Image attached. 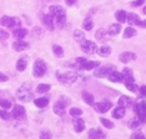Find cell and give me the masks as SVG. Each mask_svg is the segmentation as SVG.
Here are the masks:
<instances>
[{
  "instance_id": "6da1fadb",
  "label": "cell",
  "mask_w": 146,
  "mask_h": 139,
  "mask_svg": "<svg viewBox=\"0 0 146 139\" xmlns=\"http://www.w3.org/2000/svg\"><path fill=\"white\" fill-rule=\"evenodd\" d=\"M54 16L55 19V23H56V26H62L66 21V11L65 9L62 8L61 5H51L50 6V13Z\"/></svg>"
},
{
  "instance_id": "7a4b0ae2",
  "label": "cell",
  "mask_w": 146,
  "mask_h": 139,
  "mask_svg": "<svg viewBox=\"0 0 146 139\" xmlns=\"http://www.w3.org/2000/svg\"><path fill=\"white\" fill-rule=\"evenodd\" d=\"M56 78L58 80L64 85H71L72 83H75L78 80L79 75L75 72H66V73H61V72H56Z\"/></svg>"
},
{
  "instance_id": "3957f363",
  "label": "cell",
  "mask_w": 146,
  "mask_h": 139,
  "mask_svg": "<svg viewBox=\"0 0 146 139\" xmlns=\"http://www.w3.org/2000/svg\"><path fill=\"white\" fill-rule=\"evenodd\" d=\"M48 72V67H46L45 61L42 59H38L35 63H34V68H33V75L35 78H41L44 77Z\"/></svg>"
},
{
  "instance_id": "277c9868",
  "label": "cell",
  "mask_w": 146,
  "mask_h": 139,
  "mask_svg": "<svg viewBox=\"0 0 146 139\" xmlns=\"http://www.w3.org/2000/svg\"><path fill=\"white\" fill-rule=\"evenodd\" d=\"M16 97H18L19 100L24 102V103H28V102L31 100L33 93L26 85H21V87L18 89V92H16Z\"/></svg>"
},
{
  "instance_id": "5b68a950",
  "label": "cell",
  "mask_w": 146,
  "mask_h": 139,
  "mask_svg": "<svg viewBox=\"0 0 146 139\" xmlns=\"http://www.w3.org/2000/svg\"><path fill=\"white\" fill-rule=\"evenodd\" d=\"M135 113L137 114V118L140 119V122L142 124L146 123V102L145 100H139L135 104L134 108Z\"/></svg>"
},
{
  "instance_id": "8992f818",
  "label": "cell",
  "mask_w": 146,
  "mask_h": 139,
  "mask_svg": "<svg viewBox=\"0 0 146 139\" xmlns=\"http://www.w3.org/2000/svg\"><path fill=\"white\" fill-rule=\"evenodd\" d=\"M69 99H65V97H61L60 100H58L54 104V113L58 114L59 117H62L66 113V104L69 103Z\"/></svg>"
},
{
  "instance_id": "52a82bcc",
  "label": "cell",
  "mask_w": 146,
  "mask_h": 139,
  "mask_svg": "<svg viewBox=\"0 0 146 139\" xmlns=\"http://www.w3.org/2000/svg\"><path fill=\"white\" fill-rule=\"evenodd\" d=\"M80 48H81L82 51L86 53V54H94V53L98 51V46H96L95 43L91 41V40H86V39L84 41H81Z\"/></svg>"
},
{
  "instance_id": "ba28073f",
  "label": "cell",
  "mask_w": 146,
  "mask_h": 139,
  "mask_svg": "<svg viewBox=\"0 0 146 139\" xmlns=\"http://www.w3.org/2000/svg\"><path fill=\"white\" fill-rule=\"evenodd\" d=\"M112 70H115V69H114V68H111V67L96 68V69H95V72H94V75H95V77H98V78H108V77H109V74H110Z\"/></svg>"
},
{
  "instance_id": "9c48e42d",
  "label": "cell",
  "mask_w": 146,
  "mask_h": 139,
  "mask_svg": "<svg viewBox=\"0 0 146 139\" xmlns=\"http://www.w3.org/2000/svg\"><path fill=\"white\" fill-rule=\"evenodd\" d=\"M42 23L49 30H54L55 26H56V23H55V19L51 14H45L42 16Z\"/></svg>"
},
{
  "instance_id": "30bf717a",
  "label": "cell",
  "mask_w": 146,
  "mask_h": 139,
  "mask_svg": "<svg viewBox=\"0 0 146 139\" xmlns=\"http://www.w3.org/2000/svg\"><path fill=\"white\" fill-rule=\"evenodd\" d=\"M112 107L111 102H108V100H104L101 103H98V104H94V108L98 113H106Z\"/></svg>"
},
{
  "instance_id": "8fae6325",
  "label": "cell",
  "mask_w": 146,
  "mask_h": 139,
  "mask_svg": "<svg viewBox=\"0 0 146 139\" xmlns=\"http://www.w3.org/2000/svg\"><path fill=\"white\" fill-rule=\"evenodd\" d=\"M95 36H96V40H98L99 43H106L109 39H110V38H109V36H110L109 31L106 30V29H104V28L99 29V30L96 31Z\"/></svg>"
},
{
  "instance_id": "7c38bea8",
  "label": "cell",
  "mask_w": 146,
  "mask_h": 139,
  "mask_svg": "<svg viewBox=\"0 0 146 139\" xmlns=\"http://www.w3.org/2000/svg\"><path fill=\"white\" fill-rule=\"evenodd\" d=\"M89 139H106V135L101 129L95 128L89 130Z\"/></svg>"
},
{
  "instance_id": "4fadbf2b",
  "label": "cell",
  "mask_w": 146,
  "mask_h": 139,
  "mask_svg": "<svg viewBox=\"0 0 146 139\" xmlns=\"http://www.w3.org/2000/svg\"><path fill=\"white\" fill-rule=\"evenodd\" d=\"M135 58H136V55L132 51H124V53H121L120 57H119L120 61L124 63V64H127V63L135 60Z\"/></svg>"
},
{
  "instance_id": "5bb4252c",
  "label": "cell",
  "mask_w": 146,
  "mask_h": 139,
  "mask_svg": "<svg viewBox=\"0 0 146 139\" xmlns=\"http://www.w3.org/2000/svg\"><path fill=\"white\" fill-rule=\"evenodd\" d=\"M25 115V108L23 105H15L13 108V112H11V117L18 119V118H23Z\"/></svg>"
},
{
  "instance_id": "9a60e30c",
  "label": "cell",
  "mask_w": 146,
  "mask_h": 139,
  "mask_svg": "<svg viewBox=\"0 0 146 139\" xmlns=\"http://www.w3.org/2000/svg\"><path fill=\"white\" fill-rule=\"evenodd\" d=\"M28 63H29V58L26 57V55L21 57L18 61H16V70L18 72H24L26 69V67H28Z\"/></svg>"
},
{
  "instance_id": "2e32d148",
  "label": "cell",
  "mask_w": 146,
  "mask_h": 139,
  "mask_svg": "<svg viewBox=\"0 0 146 139\" xmlns=\"http://www.w3.org/2000/svg\"><path fill=\"white\" fill-rule=\"evenodd\" d=\"M121 74H122V79H124L125 84H126V83H134L135 82L134 74H132V70L130 68H125L124 72H122Z\"/></svg>"
},
{
  "instance_id": "e0dca14e",
  "label": "cell",
  "mask_w": 146,
  "mask_h": 139,
  "mask_svg": "<svg viewBox=\"0 0 146 139\" xmlns=\"http://www.w3.org/2000/svg\"><path fill=\"white\" fill-rule=\"evenodd\" d=\"M13 48H14L15 51H23L29 48V43H26L24 40H15L13 43Z\"/></svg>"
},
{
  "instance_id": "ac0fdd59",
  "label": "cell",
  "mask_w": 146,
  "mask_h": 139,
  "mask_svg": "<svg viewBox=\"0 0 146 139\" xmlns=\"http://www.w3.org/2000/svg\"><path fill=\"white\" fill-rule=\"evenodd\" d=\"M108 79L110 82H112V83H121V82H124V79H122V74H121V73H119L117 70H112L110 74H109Z\"/></svg>"
},
{
  "instance_id": "d6986e66",
  "label": "cell",
  "mask_w": 146,
  "mask_h": 139,
  "mask_svg": "<svg viewBox=\"0 0 146 139\" xmlns=\"http://www.w3.org/2000/svg\"><path fill=\"white\" fill-rule=\"evenodd\" d=\"M72 124H74V129H75L76 133H81V132L85 129V122L82 120L81 118H75Z\"/></svg>"
},
{
  "instance_id": "ffe728a7",
  "label": "cell",
  "mask_w": 146,
  "mask_h": 139,
  "mask_svg": "<svg viewBox=\"0 0 146 139\" xmlns=\"http://www.w3.org/2000/svg\"><path fill=\"white\" fill-rule=\"evenodd\" d=\"M131 104H132L131 99L129 97H126V95H122V97L119 99V102H117V105L119 107H121V108H130Z\"/></svg>"
},
{
  "instance_id": "44dd1931",
  "label": "cell",
  "mask_w": 146,
  "mask_h": 139,
  "mask_svg": "<svg viewBox=\"0 0 146 139\" xmlns=\"http://www.w3.org/2000/svg\"><path fill=\"white\" fill-rule=\"evenodd\" d=\"M26 34H28V30L24 28H19V29L13 30V35H14V38H16L18 40H23V38H25Z\"/></svg>"
},
{
  "instance_id": "7402d4cb",
  "label": "cell",
  "mask_w": 146,
  "mask_h": 139,
  "mask_svg": "<svg viewBox=\"0 0 146 139\" xmlns=\"http://www.w3.org/2000/svg\"><path fill=\"white\" fill-rule=\"evenodd\" d=\"M96 53H98L100 57H109V55L111 54V48L108 45H102L100 48H98V51Z\"/></svg>"
},
{
  "instance_id": "603a6c76",
  "label": "cell",
  "mask_w": 146,
  "mask_h": 139,
  "mask_svg": "<svg viewBox=\"0 0 146 139\" xmlns=\"http://www.w3.org/2000/svg\"><path fill=\"white\" fill-rule=\"evenodd\" d=\"M115 18L120 24L121 23H125L126 20H127V13H126L125 10H117L115 13Z\"/></svg>"
},
{
  "instance_id": "cb8c5ba5",
  "label": "cell",
  "mask_w": 146,
  "mask_h": 139,
  "mask_svg": "<svg viewBox=\"0 0 146 139\" xmlns=\"http://www.w3.org/2000/svg\"><path fill=\"white\" fill-rule=\"evenodd\" d=\"M125 113H126V109L125 108H121V107H117L112 110V117L116 118V119H121L125 117Z\"/></svg>"
},
{
  "instance_id": "d4e9b609",
  "label": "cell",
  "mask_w": 146,
  "mask_h": 139,
  "mask_svg": "<svg viewBox=\"0 0 146 139\" xmlns=\"http://www.w3.org/2000/svg\"><path fill=\"white\" fill-rule=\"evenodd\" d=\"M99 65H100V63L99 61H95V60H88L84 64V67H82V69L84 70H92V69H96L99 68Z\"/></svg>"
},
{
  "instance_id": "484cf974",
  "label": "cell",
  "mask_w": 146,
  "mask_h": 139,
  "mask_svg": "<svg viewBox=\"0 0 146 139\" xmlns=\"http://www.w3.org/2000/svg\"><path fill=\"white\" fill-rule=\"evenodd\" d=\"M34 103H35V105H36L38 108H45L46 105L49 104V99H48V98H45V97L36 98L35 100H34Z\"/></svg>"
},
{
  "instance_id": "4316f807",
  "label": "cell",
  "mask_w": 146,
  "mask_h": 139,
  "mask_svg": "<svg viewBox=\"0 0 146 139\" xmlns=\"http://www.w3.org/2000/svg\"><path fill=\"white\" fill-rule=\"evenodd\" d=\"M129 24H135L137 25V23L140 21V18H139L137 14H135V13H127V20Z\"/></svg>"
},
{
  "instance_id": "83f0119b",
  "label": "cell",
  "mask_w": 146,
  "mask_h": 139,
  "mask_svg": "<svg viewBox=\"0 0 146 139\" xmlns=\"http://www.w3.org/2000/svg\"><path fill=\"white\" fill-rule=\"evenodd\" d=\"M108 31L110 35H117L121 31V25L120 24H111L110 28L108 29Z\"/></svg>"
},
{
  "instance_id": "f1b7e54d",
  "label": "cell",
  "mask_w": 146,
  "mask_h": 139,
  "mask_svg": "<svg viewBox=\"0 0 146 139\" xmlns=\"http://www.w3.org/2000/svg\"><path fill=\"white\" fill-rule=\"evenodd\" d=\"M92 26H94V21H92V19L90 18V16H88V18L84 20V23H82V29L90 31L92 29Z\"/></svg>"
},
{
  "instance_id": "f546056e",
  "label": "cell",
  "mask_w": 146,
  "mask_h": 139,
  "mask_svg": "<svg viewBox=\"0 0 146 139\" xmlns=\"http://www.w3.org/2000/svg\"><path fill=\"white\" fill-rule=\"evenodd\" d=\"M20 25H21V21H20V19L19 18H16V16H11V20H10V25H9V28H11V29H19L20 28Z\"/></svg>"
},
{
  "instance_id": "4dcf8cb0",
  "label": "cell",
  "mask_w": 146,
  "mask_h": 139,
  "mask_svg": "<svg viewBox=\"0 0 146 139\" xmlns=\"http://www.w3.org/2000/svg\"><path fill=\"white\" fill-rule=\"evenodd\" d=\"M74 39L76 41H84L85 40V33L80 30V29H76L74 31Z\"/></svg>"
},
{
  "instance_id": "1f68e13d",
  "label": "cell",
  "mask_w": 146,
  "mask_h": 139,
  "mask_svg": "<svg viewBox=\"0 0 146 139\" xmlns=\"http://www.w3.org/2000/svg\"><path fill=\"white\" fill-rule=\"evenodd\" d=\"M52 53L56 55L58 58H61V57H64V50H62V48L60 45H58V44H54L52 45Z\"/></svg>"
},
{
  "instance_id": "d6a6232c",
  "label": "cell",
  "mask_w": 146,
  "mask_h": 139,
  "mask_svg": "<svg viewBox=\"0 0 146 139\" xmlns=\"http://www.w3.org/2000/svg\"><path fill=\"white\" fill-rule=\"evenodd\" d=\"M141 124H142V123L140 122V119H139V118H134L132 120H130V123H129L130 128L134 129V130H137V129H140Z\"/></svg>"
},
{
  "instance_id": "836d02e7",
  "label": "cell",
  "mask_w": 146,
  "mask_h": 139,
  "mask_svg": "<svg viewBox=\"0 0 146 139\" xmlns=\"http://www.w3.org/2000/svg\"><path fill=\"white\" fill-rule=\"evenodd\" d=\"M82 98H84V102H85L86 104H89V105H94V97H92L90 93L84 92V93H82Z\"/></svg>"
},
{
  "instance_id": "e575fe53",
  "label": "cell",
  "mask_w": 146,
  "mask_h": 139,
  "mask_svg": "<svg viewBox=\"0 0 146 139\" xmlns=\"http://www.w3.org/2000/svg\"><path fill=\"white\" fill-rule=\"evenodd\" d=\"M136 35V30L134 28H126L125 31H124V38L125 39H129V38H132V36Z\"/></svg>"
},
{
  "instance_id": "d590c367",
  "label": "cell",
  "mask_w": 146,
  "mask_h": 139,
  "mask_svg": "<svg viewBox=\"0 0 146 139\" xmlns=\"http://www.w3.org/2000/svg\"><path fill=\"white\" fill-rule=\"evenodd\" d=\"M69 114H70L71 117H74V118H79L82 114V110L81 109H79V108H70Z\"/></svg>"
},
{
  "instance_id": "8d00e7d4",
  "label": "cell",
  "mask_w": 146,
  "mask_h": 139,
  "mask_svg": "<svg viewBox=\"0 0 146 139\" xmlns=\"http://www.w3.org/2000/svg\"><path fill=\"white\" fill-rule=\"evenodd\" d=\"M50 84H39L38 88H36V92L38 93H46L50 90Z\"/></svg>"
},
{
  "instance_id": "74e56055",
  "label": "cell",
  "mask_w": 146,
  "mask_h": 139,
  "mask_svg": "<svg viewBox=\"0 0 146 139\" xmlns=\"http://www.w3.org/2000/svg\"><path fill=\"white\" fill-rule=\"evenodd\" d=\"M88 61V59L86 58H76V61H75V68L78 69H82V67H84V64Z\"/></svg>"
},
{
  "instance_id": "f35d334b",
  "label": "cell",
  "mask_w": 146,
  "mask_h": 139,
  "mask_svg": "<svg viewBox=\"0 0 146 139\" xmlns=\"http://www.w3.org/2000/svg\"><path fill=\"white\" fill-rule=\"evenodd\" d=\"M10 20H11V16L4 15L1 19H0V25H3V26H6V28H9V25H10Z\"/></svg>"
},
{
  "instance_id": "ab89813d",
  "label": "cell",
  "mask_w": 146,
  "mask_h": 139,
  "mask_svg": "<svg viewBox=\"0 0 146 139\" xmlns=\"http://www.w3.org/2000/svg\"><path fill=\"white\" fill-rule=\"evenodd\" d=\"M100 122H101V124L104 125L105 128H108V129H112V128H114V123H112L111 120H109V119L101 118V119H100Z\"/></svg>"
},
{
  "instance_id": "60d3db41",
  "label": "cell",
  "mask_w": 146,
  "mask_h": 139,
  "mask_svg": "<svg viewBox=\"0 0 146 139\" xmlns=\"http://www.w3.org/2000/svg\"><path fill=\"white\" fill-rule=\"evenodd\" d=\"M0 108H3L4 110H8L9 108H11V103L6 99H0Z\"/></svg>"
},
{
  "instance_id": "b9f144b4",
  "label": "cell",
  "mask_w": 146,
  "mask_h": 139,
  "mask_svg": "<svg viewBox=\"0 0 146 139\" xmlns=\"http://www.w3.org/2000/svg\"><path fill=\"white\" fill-rule=\"evenodd\" d=\"M11 117V114L9 113L8 110H4V109H0V118L3 119V120H9Z\"/></svg>"
},
{
  "instance_id": "7bdbcfd3",
  "label": "cell",
  "mask_w": 146,
  "mask_h": 139,
  "mask_svg": "<svg viewBox=\"0 0 146 139\" xmlns=\"http://www.w3.org/2000/svg\"><path fill=\"white\" fill-rule=\"evenodd\" d=\"M52 135L49 130H42L40 133V139H51Z\"/></svg>"
},
{
  "instance_id": "ee69618b",
  "label": "cell",
  "mask_w": 146,
  "mask_h": 139,
  "mask_svg": "<svg viewBox=\"0 0 146 139\" xmlns=\"http://www.w3.org/2000/svg\"><path fill=\"white\" fill-rule=\"evenodd\" d=\"M8 38H9V33L5 31V30H3V29H0V41L8 40Z\"/></svg>"
},
{
  "instance_id": "f6af8a7d",
  "label": "cell",
  "mask_w": 146,
  "mask_h": 139,
  "mask_svg": "<svg viewBox=\"0 0 146 139\" xmlns=\"http://www.w3.org/2000/svg\"><path fill=\"white\" fill-rule=\"evenodd\" d=\"M126 88L129 89L130 92H132V93H135V92H137V87L134 84V83H126Z\"/></svg>"
},
{
  "instance_id": "bcb514c9",
  "label": "cell",
  "mask_w": 146,
  "mask_h": 139,
  "mask_svg": "<svg viewBox=\"0 0 146 139\" xmlns=\"http://www.w3.org/2000/svg\"><path fill=\"white\" fill-rule=\"evenodd\" d=\"M131 139H146V138L141 132H135V133L131 135Z\"/></svg>"
},
{
  "instance_id": "7dc6e473",
  "label": "cell",
  "mask_w": 146,
  "mask_h": 139,
  "mask_svg": "<svg viewBox=\"0 0 146 139\" xmlns=\"http://www.w3.org/2000/svg\"><path fill=\"white\" fill-rule=\"evenodd\" d=\"M145 3V0H135V1H132L131 3V5L132 6H140V5H142Z\"/></svg>"
},
{
  "instance_id": "c3c4849f",
  "label": "cell",
  "mask_w": 146,
  "mask_h": 139,
  "mask_svg": "<svg viewBox=\"0 0 146 139\" xmlns=\"http://www.w3.org/2000/svg\"><path fill=\"white\" fill-rule=\"evenodd\" d=\"M139 90H140L141 97H146V85H142V87H140V88H139Z\"/></svg>"
},
{
  "instance_id": "681fc988",
  "label": "cell",
  "mask_w": 146,
  "mask_h": 139,
  "mask_svg": "<svg viewBox=\"0 0 146 139\" xmlns=\"http://www.w3.org/2000/svg\"><path fill=\"white\" fill-rule=\"evenodd\" d=\"M76 1H78V0H65V3H66V4H68L69 6L75 5V4H76Z\"/></svg>"
},
{
  "instance_id": "f907efd6",
  "label": "cell",
  "mask_w": 146,
  "mask_h": 139,
  "mask_svg": "<svg viewBox=\"0 0 146 139\" xmlns=\"http://www.w3.org/2000/svg\"><path fill=\"white\" fill-rule=\"evenodd\" d=\"M8 77H6L5 74H3V73H0V82H8Z\"/></svg>"
},
{
  "instance_id": "816d5d0a",
  "label": "cell",
  "mask_w": 146,
  "mask_h": 139,
  "mask_svg": "<svg viewBox=\"0 0 146 139\" xmlns=\"http://www.w3.org/2000/svg\"><path fill=\"white\" fill-rule=\"evenodd\" d=\"M137 26H140V28H146V20H140L137 23Z\"/></svg>"
},
{
  "instance_id": "f5cc1de1",
  "label": "cell",
  "mask_w": 146,
  "mask_h": 139,
  "mask_svg": "<svg viewBox=\"0 0 146 139\" xmlns=\"http://www.w3.org/2000/svg\"><path fill=\"white\" fill-rule=\"evenodd\" d=\"M144 14L146 15V6H145V8H144Z\"/></svg>"
}]
</instances>
